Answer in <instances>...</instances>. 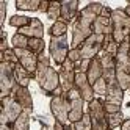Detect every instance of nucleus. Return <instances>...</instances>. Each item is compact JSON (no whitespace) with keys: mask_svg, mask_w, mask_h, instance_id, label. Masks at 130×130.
Instances as JSON below:
<instances>
[{"mask_svg":"<svg viewBox=\"0 0 130 130\" xmlns=\"http://www.w3.org/2000/svg\"><path fill=\"white\" fill-rule=\"evenodd\" d=\"M104 11V5L92 2L88 3L83 10L78 13L77 19L72 24V41L71 49H78L89 36L92 35V24Z\"/></svg>","mask_w":130,"mask_h":130,"instance_id":"f257e3e1","label":"nucleus"},{"mask_svg":"<svg viewBox=\"0 0 130 130\" xmlns=\"http://www.w3.org/2000/svg\"><path fill=\"white\" fill-rule=\"evenodd\" d=\"M35 80L38 82L42 94L50 97L53 91L60 88V74L50 66V57L47 53L38 55V69L35 74Z\"/></svg>","mask_w":130,"mask_h":130,"instance_id":"f03ea898","label":"nucleus"},{"mask_svg":"<svg viewBox=\"0 0 130 130\" xmlns=\"http://www.w3.org/2000/svg\"><path fill=\"white\" fill-rule=\"evenodd\" d=\"M111 24H113V39L121 44L130 36V17L127 16L125 10L116 8L111 13Z\"/></svg>","mask_w":130,"mask_h":130,"instance_id":"7ed1b4c3","label":"nucleus"},{"mask_svg":"<svg viewBox=\"0 0 130 130\" xmlns=\"http://www.w3.org/2000/svg\"><path fill=\"white\" fill-rule=\"evenodd\" d=\"M88 113L91 116L92 130H108L107 113L104 110V99L96 97L91 104H88Z\"/></svg>","mask_w":130,"mask_h":130,"instance_id":"20e7f679","label":"nucleus"},{"mask_svg":"<svg viewBox=\"0 0 130 130\" xmlns=\"http://www.w3.org/2000/svg\"><path fill=\"white\" fill-rule=\"evenodd\" d=\"M69 50H71V47H69L68 36L50 38V42H49V53H50V58L53 60V63L57 64V66H61V64L68 60Z\"/></svg>","mask_w":130,"mask_h":130,"instance_id":"39448f33","label":"nucleus"},{"mask_svg":"<svg viewBox=\"0 0 130 130\" xmlns=\"http://www.w3.org/2000/svg\"><path fill=\"white\" fill-rule=\"evenodd\" d=\"M22 107L10 96L2 99V111H0V124L2 125H13L17 118L22 115Z\"/></svg>","mask_w":130,"mask_h":130,"instance_id":"423d86ee","label":"nucleus"},{"mask_svg":"<svg viewBox=\"0 0 130 130\" xmlns=\"http://www.w3.org/2000/svg\"><path fill=\"white\" fill-rule=\"evenodd\" d=\"M14 66L10 63H0V97H10L11 91L16 86L14 78Z\"/></svg>","mask_w":130,"mask_h":130,"instance_id":"0eeeda50","label":"nucleus"},{"mask_svg":"<svg viewBox=\"0 0 130 130\" xmlns=\"http://www.w3.org/2000/svg\"><path fill=\"white\" fill-rule=\"evenodd\" d=\"M69 100L66 97V92L63 96H57V97H52L50 99V111H52V116L55 121L61 122L63 125H68L69 124Z\"/></svg>","mask_w":130,"mask_h":130,"instance_id":"6e6552de","label":"nucleus"},{"mask_svg":"<svg viewBox=\"0 0 130 130\" xmlns=\"http://www.w3.org/2000/svg\"><path fill=\"white\" fill-rule=\"evenodd\" d=\"M104 41H105V36L92 33L78 47L82 53V60H92V58L99 57V53L104 50Z\"/></svg>","mask_w":130,"mask_h":130,"instance_id":"1a4fd4ad","label":"nucleus"},{"mask_svg":"<svg viewBox=\"0 0 130 130\" xmlns=\"http://www.w3.org/2000/svg\"><path fill=\"white\" fill-rule=\"evenodd\" d=\"M66 97L69 100V124H75L83 118V115L86 113L85 111V100L82 99L80 92L77 91V88H72L69 92H66Z\"/></svg>","mask_w":130,"mask_h":130,"instance_id":"9d476101","label":"nucleus"},{"mask_svg":"<svg viewBox=\"0 0 130 130\" xmlns=\"http://www.w3.org/2000/svg\"><path fill=\"white\" fill-rule=\"evenodd\" d=\"M60 86L64 92H69L72 88H75V64L71 60H66L60 66Z\"/></svg>","mask_w":130,"mask_h":130,"instance_id":"9b49d317","label":"nucleus"},{"mask_svg":"<svg viewBox=\"0 0 130 130\" xmlns=\"http://www.w3.org/2000/svg\"><path fill=\"white\" fill-rule=\"evenodd\" d=\"M75 88L80 92L82 99L86 102V104H91L92 100L96 99L94 89H92V85L88 80V75L83 72H75Z\"/></svg>","mask_w":130,"mask_h":130,"instance_id":"f8f14e48","label":"nucleus"},{"mask_svg":"<svg viewBox=\"0 0 130 130\" xmlns=\"http://www.w3.org/2000/svg\"><path fill=\"white\" fill-rule=\"evenodd\" d=\"M14 52L17 55L19 64H21V66H24L33 75V78H35L36 69H38V55H35L28 49H14Z\"/></svg>","mask_w":130,"mask_h":130,"instance_id":"ddd939ff","label":"nucleus"},{"mask_svg":"<svg viewBox=\"0 0 130 130\" xmlns=\"http://www.w3.org/2000/svg\"><path fill=\"white\" fill-rule=\"evenodd\" d=\"M11 97L22 107L24 111L33 113V99H31V94H30L28 88H24V86L16 83V86L11 91Z\"/></svg>","mask_w":130,"mask_h":130,"instance_id":"4468645a","label":"nucleus"},{"mask_svg":"<svg viewBox=\"0 0 130 130\" xmlns=\"http://www.w3.org/2000/svg\"><path fill=\"white\" fill-rule=\"evenodd\" d=\"M78 6L80 2L78 0H66V2H61V21L69 24H74V21L77 19L78 16Z\"/></svg>","mask_w":130,"mask_h":130,"instance_id":"2eb2a0df","label":"nucleus"},{"mask_svg":"<svg viewBox=\"0 0 130 130\" xmlns=\"http://www.w3.org/2000/svg\"><path fill=\"white\" fill-rule=\"evenodd\" d=\"M105 102H111V104H118V105H122V100H124V89L119 86L118 80H113L107 83V92L104 96Z\"/></svg>","mask_w":130,"mask_h":130,"instance_id":"dca6fc26","label":"nucleus"},{"mask_svg":"<svg viewBox=\"0 0 130 130\" xmlns=\"http://www.w3.org/2000/svg\"><path fill=\"white\" fill-rule=\"evenodd\" d=\"M17 33L27 36V38H39V39H42V36H44V25H42V22L38 19V17H31V22L27 27H24V28L17 30Z\"/></svg>","mask_w":130,"mask_h":130,"instance_id":"f3484780","label":"nucleus"},{"mask_svg":"<svg viewBox=\"0 0 130 130\" xmlns=\"http://www.w3.org/2000/svg\"><path fill=\"white\" fill-rule=\"evenodd\" d=\"M92 33L94 35H102V36H108L113 35V24H111V17L105 16H99L92 24Z\"/></svg>","mask_w":130,"mask_h":130,"instance_id":"a211bd4d","label":"nucleus"},{"mask_svg":"<svg viewBox=\"0 0 130 130\" xmlns=\"http://www.w3.org/2000/svg\"><path fill=\"white\" fill-rule=\"evenodd\" d=\"M102 74H104V69H102L100 58H99V57L92 58V60H91V64H89V69H88V72H86L88 80H89L91 85H94L99 78H102Z\"/></svg>","mask_w":130,"mask_h":130,"instance_id":"6ab92c4d","label":"nucleus"},{"mask_svg":"<svg viewBox=\"0 0 130 130\" xmlns=\"http://www.w3.org/2000/svg\"><path fill=\"white\" fill-rule=\"evenodd\" d=\"M14 78H16V83L17 85H21L24 88H28L30 82L33 78V75L27 71L24 66H21V64H16L14 66Z\"/></svg>","mask_w":130,"mask_h":130,"instance_id":"aec40b11","label":"nucleus"},{"mask_svg":"<svg viewBox=\"0 0 130 130\" xmlns=\"http://www.w3.org/2000/svg\"><path fill=\"white\" fill-rule=\"evenodd\" d=\"M66 33H68V24L63 22L61 19L57 21V22H53V24L50 25V28H49L50 38H60V36H66Z\"/></svg>","mask_w":130,"mask_h":130,"instance_id":"412c9836","label":"nucleus"},{"mask_svg":"<svg viewBox=\"0 0 130 130\" xmlns=\"http://www.w3.org/2000/svg\"><path fill=\"white\" fill-rule=\"evenodd\" d=\"M30 22H31V17L25 16V14H14V16L10 17V21H8V24H10L11 27H14V28H17V30L27 27Z\"/></svg>","mask_w":130,"mask_h":130,"instance_id":"4be33fe9","label":"nucleus"},{"mask_svg":"<svg viewBox=\"0 0 130 130\" xmlns=\"http://www.w3.org/2000/svg\"><path fill=\"white\" fill-rule=\"evenodd\" d=\"M41 0H17L16 8L19 11H38Z\"/></svg>","mask_w":130,"mask_h":130,"instance_id":"5701e85b","label":"nucleus"},{"mask_svg":"<svg viewBox=\"0 0 130 130\" xmlns=\"http://www.w3.org/2000/svg\"><path fill=\"white\" fill-rule=\"evenodd\" d=\"M30 119H31V113L22 111V115L13 124V130H30Z\"/></svg>","mask_w":130,"mask_h":130,"instance_id":"b1692460","label":"nucleus"},{"mask_svg":"<svg viewBox=\"0 0 130 130\" xmlns=\"http://www.w3.org/2000/svg\"><path fill=\"white\" fill-rule=\"evenodd\" d=\"M125 121V116L122 111H119V113H113V115H107V122H108V128L115 130L116 127L121 128L122 122Z\"/></svg>","mask_w":130,"mask_h":130,"instance_id":"393cba45","label":"nucleus"},{"mask_svg":"<svg viewBox=\"0 0 130 130\" xmlns=\"http://www.w3.org/2000/svg\"><path fill=\"white\" fill-rule=\"evenodd\" d=\"M118 50H119V44L113 39V35H108L105 36V41H104V52L113 55V57H116L118 55Z\"/></svg>","mask_w":130,"mask_h":130,"instance_id":"a878e982","label":"nucleus"},{"mask_svg":"<svg viewBox=\"0 0 130 130\" xmlns=\"http://www.w3.org/2000/svg\"><path fill=\"white\" fill-rule=\"evenodd\" d=\"M47 17L52 22H57V21L61 19V2H50L49 11H47Z\"/></svg>","mask_w":130,"mask_h":130,"instance_id":"bb28decb","label":"nucleus"},{"mask_svg":"<svg viewBox=\"0 0 130 130\" xmlns=\"http://www.w3.org/2000/svg\"><path fill=\"white\" fill-rule=\"evenodd\" d=\"M44 49H45L44 39H39V38H28V50H31L35 55L44 53Z\"/></svg>","mask_w":130,"mask_h":130,"instance_id":"cd10ccee","label":"nucleus"},{"mask_svg":"<svg viewBox=\"0 0 130 130\" xmlns=\"http://www.w3.org/2000/svg\"><path fill=\"white\" fill-rule=\"evenodd\" d=\"M11 44L13 49H28V38L16 31L11 38Z\"/></svg>","mask_w":130,"mask_h":130,"instance_id":"c85d7f7f","label":"nucleus"},{"mask_svg":"<svg viewBox=\"0 0 130 130\" xmlns=\"http://www.w3.org/2000/svg\"><path fill=\"white\" fill-rule=\"evenodd\" d=\"M0 63H10V64H19L17 55L14 52V49H8L5 52L0 53Z\"/></svg>","mask_w":130,"mask_h":130,"instance_id":"c756f323","label":"nucleus"},{"mask_svg":"<svg viewBox=\"0 0 130 130\" xmlns=\"http://www.w3.org/2000/svg\"><path fill=\"white\" fill-rule=\"evenodd\" d=\"M72 125H74V128H75V130H92V124H91V116H89V113L86 111L78 122L72 124Z\"/></svg>","mask_w":130,"mask_h":130,"instance_id":"7c9ffc66","label":"nucleus"},{"mask_svg":"<svg viewBox=\"0 0 130 130\" xmlns=\"http://www.w3.org/2000/svg\"><path fill=\"white\" fill-rule=\"evenodd\" d=\"M92 89H94V94H97V96H105V92H107V82H105V78L104 77L99 78L94 85H92Z\"/></svg>","mask_w":130,"mask_h":130,"instance_id":"2f4dec72","label":"nucleus"},{"mask_svg":"<svg viewBox=\"0 0 130 130\" xmlns=\"http://www.w3.org/2000/svg\"><path fill=\"white\" fill-rule=\"evenodd\" d=\"M104 110H105L107 115L119 113V111H121V105H118V104H111V102H105V100H104Z\"/></svg>","mask_w":130,"mask_h":130,"instance_id":"473e14b6","label":"nucleus"},{"mask_svg":"<svg viewBox=\"0 0 130 130\" xmlns=\"http://www.w3.org/2000/svg\"><path fill=\"white\" fill-rule=\"evenodd\" d=\"M68 60H71L74 64H78L82 61V53H80V49H71L69 53H68Z\"/></svg>","mask_w":130,"mask_h":130,"instance_id":"72a5a7b5","label":"nucleus"},{"mask_svg":"<svg viewBox=\"0 0 130 130\" xmlns=\"http://www.w3.org/2000/svg\"><path fill=\"white\" fill-rule=\"evenodd\" d=\"M5 17H6V2L0 0V25L5 24Z\"/></svg>","mask_w":130,"mask_h":130,"instance_id":"f704fd0d","label":"nucleus"},{"mask_svg":"<svg viewBox=\"0 0 130 130\" xmlns=\"http://www.w3.org/2000/svg\"><path fill=\"white\" fill-rule=\"evenodd\" d=\"M49 6H50V2H47V0H41V5H39L38 13H45V14H47Z\"/></svg>","mask_w":130,"mask_h":130,"instance_id":"c9c22d12","label":"nucleus"},{"mask_svg":"<svg viewBox=\"0 0 130 130\" xmlns=\"http://www.w3.org/2000/svg\"><path fill=\"white\" fill-rule=\"evenodd\" d=\"M8 50V39H6V31H2V45H0V53Z\"/></svg>","mask_w":130,"mask_h":130,"instance_id":"e433bc0d","label":"nucleus"},{"mask_svg":"<svg viewBox=\"0 0 130 130\" xmlns=\"http://www.w3.org/2000/svg\"><path fill=\"white\" fill-rule=\"evenodd\" d=\"M121 130H130V118L125 119L124 122H122V125H121Z\"/></svg>","mask_w":130,"mask_h":130,"instance_id":"4c0bfd02","label":"nucleus"},{"mask_svg":"<svg viewBox=\"0 0 130 130\" xmlns=\"http://www.w3.org/2000/svg\"><path fill=\"white\" fill-rule=\"evenodd\" d=\"M53 130H64V125L58 121H53Z\"/></svg>","mask_w":130,"mask_h":130,"instance_id":"58836bf2","label":"nucleus"},{"mask_svg":"<svg viewBox=\"0 0 130 130\" xmlns=\"http://www.w3.org/2000/svg\"><path fill=\"white\" fill-rule=\"evenodd\" d=\"M41 130H50V124H47V122H41Z\"/></svg>","mask_w":130,"mask_h":130,"instance_id":"ea45409f","label":"nucleus"},{"mask_svg":"<svg viewBox=\"0 0 130 130\" xmlns=\"http://www.w3.org/2000/svg\"><path fill=\"white\" fill-rule=\"evenodd\" d=\"M0 130H13V125H2L0 124Z\"/></svg>","mask_w":130,"mask_h":130,"instance_id":"a19ab883","label":"nucleus"},{"mask_svg":"<svg viewBox=\"0 0 130 130\" xmlns=\"http://www.w3.org/2000/svg\"><path fill=\"white\" fill-rule=\"evenodd\" d=\"M64 130H75V128H74L72 124H68V125H64Z\"/></svg>","mask_w":130,"mask_h":130,"instance_id":"79ce46f5","label":"nucleus"},{"mask_svg":"<svg viewBox=\"0 0 130 130\" xmlns=\"http://www.w3.org/2000/svg\"><path fill=\"white\" fill-rule=\"evenodd\" d=\"M124 10H125V13H127V16L130 17V5H127V6L124 8Z\"/></svg>","mask_w":130,"mask_h":130,"instance_id":"37998d69","label":"nucleus"},{"mask_svg":"<svg viewBox=\"0 0 130 130\" xmlns=\"http://www.w3.org/2000/svg\"><path fill=\"white\" fill-rule=\"evenodd\" d=\"M127 107H130V102H128V104H127Z\"/></svg>","mask_w":130,"mask_h":130,"instance_id":"c03bdc74","label":"nucleus"},{"mask_svg":"<svg viewBox=\"0 0 130 130\" xmlns=\"http://www.w3.org/2000/svg\"><path fill=\"white\" fill-rule=\"evenodd\" d=\"M128 41H130V36H128Z\"/></svg>","mask_w":130,"mask_h":130,"instance_id":"a18cd8bd","label":"nucleus"},{"mask_svg":"<svg viewBox=\"0 0 130 130\" xmlns=\"http://www.w3.org/2000/svg\"><path fill=\"white\" fill-rule=\"evenodd\" d=\"M108 130H111V128H108Z\"/></svg>","mask_w":130,"mask_h":130,"instance_id":"49530a36","label":"nucleus"},{"mask_svg":"<svg viewBox=\"0 0 130 130\" xmlns=\"http://www.w3.org/2000/svg\"><path fill=\"white\" fill-rule=\"evenodd\" d=\"M128 91H130V89H128Z\"/></svg>","mask_w":130,"mask_h":130,"instance_id":"de8ad7c7","label":"nucleus"}]
</instances>
